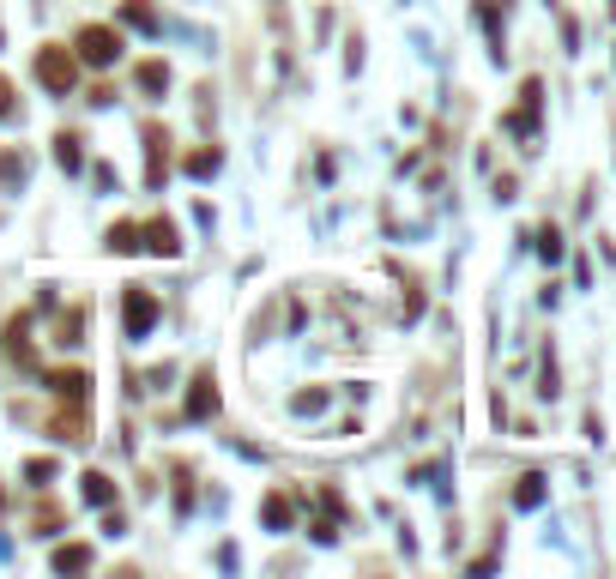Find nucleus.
<instances>
[{
    "instance_id": "obj_1",
    "label": "nucleus",
    "mask_w": 616,
    "mask_h": 579,
    "mask_svg": "<svg viewBox=\"0 0 616 579\" xmlns=\"http://www.w3.org/2000/svg\"><path fill=\"white\" fill-rule=\"evenodd\" d=\"M79 55H85L91 67H109V61L121 55V36L109 31V25H85V36H79Z\"/></svg>"
},
{
    "instance_id": "obj_2",
    "label": "nucleus",
    "mask_w": 616,
    "mask_h": 579,
    "mask_svg": "<svg viewBox=\"0 0 616 579\" xmlns=\"http://www.w3.org/2000/svg\"><path fill=\"white\" fill-rule=\"evenodd\" d=\"M36 79H42L49 91H73V55L67 49H42V55H36Z\"/></svg>"
},
{
    "instance_id": "obj_3",
    "label": "nucleus",
    "mask_w": 616,
    "mask_h": 579,
    "mask_svg": "<svg viewBox=\"0 0 616 579\" xmlns=\"http://www.w3.org/2000/svg\"><path fill=\"white\" fill-rule=\"evenodd\" d=\"M158 326V302H151V290H127V332L145 339Z\"/></svg>"
},
{
    "instance_id": "obj_4",
    "label": "nucleus",
    "mask_w": 616,
    "mask_h": 579,
    "mask_svg": "<svg viewBox=\"0 0 616 579\" xmlns=\"http://www.w3.org/2000/svg\"><path fill=\"white\" fill-rule=\"evenodd\" d=\"M218 410V392H212V375H200L194 380V392H188V416L200 423V416H212Z\"/></svg>"
},
{
    "instance_id": "obj_5",
    "label": "nucleus",
    "mask_w": 616,
    "mask_h": 579,
    "mask_svg": "<svg viewBox=\"0 0 616 579\" xmlns=\"http://www.w3.org/2000/svg\"><path fill=\"white\" fill-rule=\"evenodd\" d=\"M544 501V477H520V489H513V507H538Z\"/></svg>"
},
{
    "instance_id": "obj_6",
    "label": "nucleus",
    "mask_w": 616,
    "mask_h": 579,
    "mask_svg": "<svg viewBox=\"0 0 616 579\" xmlns=\"http://www.w3.org/2000/svg\"><path fill=\"white\" fill-rule=\"evenodd\" d=\"M109 248H115V254H134V248H139V230H134V224H115V230H109Z\"/></svg>"
},
{
    "instance_id": "obj_7",
    "label": "nucleus",
    "mask_w": 616,
    "mask_h": 579,
    "mask_svg": "<svg viewBox=\"0 0 616 579\" xmlns=\"http://www.w3.org/2000/svg\"><path fill=\"white\" fill-rule=\"evenodd\" d=\"M145 236H151V254H175V230L164 224V217H158V224H151Z\"/></svg>"
},
{
    "instance_id": "obj_8",
    "label": "nucleus",
    "mask_w": 616,
    "mask_h": 579,
    "mask_svg": "<svg viewBox=\"0 0 616 579\" xmlns=\"http://www.w3.org/2000/svg\"><path fill=\"white\" fill-rule=\"evenodd\" d=\"M55 392H61V399H85V375H79V369L55 375Z\"/></svg>"
},
{
    "instance_id": "obj_9",
    "label": "nucleus",
    "mask_w": 616,
    "mask_h": 579,
    "mask_svg": "<svg viewBox=\"0 0 616 579\" xmlns=\"http://www.w3.org/2000/svg\"><path fill=\"white\" fill-rule=\"evenodd\" d=\"M55 157H61V170H79V139L61 133V139H55Z\"/></svg>"
},
{
    "instance_id": "obj_10",
    "label": "nucleus",
    "mask_w": 616,
    "mask_h": 579,
    "mask_svg": "<svg viewBox=\"0 0 616 579\" xmlns=\"http://www.w3.org/2000/svg\"><path fill=\"white\" fill-rule=\"evenodd\" d=\"M266 525H290V501H284V495H266Z\"/></svg>"
},
{
    "instance_id": "obj_11",
    "label": "nucleus",
    "mask_w": 616,
    "mask_h": 579,
    "mask_svg": "<svg viewBox=\"0 0 616 579\" xmlns=\"http://www.w3.org/2000/svg\"><path fill=\"white\" fill-rule=\"evenodd\" d=\"M139 85H145V91H164V85H170V72L158 67V61H145V67H139Z\"/></svg>"
},
{
    "instance_id": "obj_12",
    "label": "nucleus",
    "mask_w": 616,
    "mask_h": 579,
    "mask_svg": "<svg viewBox=\"0 0 616 579\" xmlns=\"http://www.w3.org/2000/svg\"><path fill=\"white\" fill-rule=\"evenodd\" d=\"M85 501H91V507H109V477H85Z\"/></svg>"
},
{
    "instance_id": "obj_13",
    "label": "nucleus",
    "mask_w": 616,
    "mask_h": 579,
    "mask_svg": "<svg viewBox=\"0 0 616 579\" xmlns=\"http://www.w3.org/2000/svg\"><path fill=\"white\" fill-rule=\"evenodd\" d=\"M85 561H91V549H61V555H55V568H61V574H73V568H85Z\"/></svg>"
},
{
    "instance_id": "obj_14",
    "label": "nucleus",
    "mask_w": 616,
    "mask_h": 579,
    "mask_svg": "<svg viewBox=\"0 0 616 579\" xmlns=\"http://www.w3.org/2000/svg\"><path fill=\"white\" fill-rule=\"evenodd\" d=\"M538 254L556 266V260H562V236H556V230H544V236H538Z\"/></svg>"
},
{
    "instance_id": "obj_15",
    "label": "nucleus",
    "mask_w": 616,
    "mask_h": 579,
    "mask_svg": "<svg viewBox=\"0 0 616 579\" xmlns=\"http://www.w3.org/2000/svg\"><path fill=\"white\" fill-rule=\"evenodd\" d=\"M188 170H194V175H212V170H218V151H200V157H194Z\"/></svg>"
},
{
    "instance_id": "obj_16",
    "label": "nucleus",
    "mask_w": 616,
    "mask_h": 579,
    "mask_svg": "<svg viewBox=\"0 0 616 579\" xmlns=\"http://www.w3.org/2000/svg\"><path fill=\"white\" fill-rule=\"evenodd\" d=\"M6 115H12V85L0 79V121H6Z\"/></svg>"
}]
</instances>
